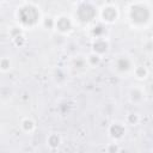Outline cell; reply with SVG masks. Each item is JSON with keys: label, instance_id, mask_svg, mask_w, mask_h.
I'll return each instance as SVG.
<instances>
[{"label": "cell", "instance_id": "6da1fadb", "mask_svg": "<svg viewBox=\"0 0 153 153\" xmlns=\"http://www.w3.org/2000/svg\"><path fill=\"white\" fill-rule=\"evenodd\" d=\"M39 18V11L33 4H25L18 11V19L24 26H35Z\"/></svg>", "mask_w": 153, "mask_h": 153}, {"label": "cell", "instance_id": "7a4b0ae2", "mask_svg": "<svg viewBox=\"0 0 153 153\" xmlns=\"http://www.w3.org/2000/svg\"><path fill=\"white\" fill-rule=\"evenodd\" d=\"M129 18H130V22L135 25H139V26L145 25L149 22L151 11L142 2L133 4L130 6V10H129Z\"/></svg>", "mask_w": 153, "mask_h": 153}, {"label": "cell", "instance_id": "3957f363", "mask_svg": "<svg viewBox=\"0 0 153 153\" xmlns=\"http://www.w3.org/2000/svg\"><path fill=\"white\" fill-rule=\"evenodd\" d=\"M76 17L81 23H90L97 17V8L90 2H81L76 10Z\"/></svg>", "mask_w": 153, "mask_h": 153}, {"label": "cell", "instance_id": "277c9868", "mask_svg": "<svg viewBox=\"0 0 153 153\" xmlns=\"http://www.w3.org/2000/svg\"><path fill=\"white\" fill-rule=\"evenodd\" d=\"M117 16H118V11L112 5H108V6L103 7V10H102V18L105 23L115 22L117 19Z\"/></svg>", "mask_w": 153, "mask_h": 153}, {"label": "cell", "instance_id": "5b68a950", "mask_svg": "<svg viewBox=\"0 0 153 153\" xmlns=\"http://www.w3.org/2000/svg\"><path fill=\"white\" fill-rule=\"evenodd\" d=\"M72 26H73L72 20L68 17H66V16H62V17H60V18H57L55 20V27L61 33H66V32L71 31Z\"/></svg>", "mask_w": 153, "mask_h": 153}, {"label": "cell", "instance_id": "8992f818", "mask_svg": "<svg viewBox=\"0 0 153 153\" xmlns=\"http://www.w3.org/2000/svg\"><path fill=\"white\" fill-rule=\"evenodd\" d=\"M109 49V43L104 39V38H97L93 43H92V50L94 54L97 55H102L105 54Z\"/></svg>", "mask_w": 153, "mask_h": 153}, {"label": "cell", "instance_id": "52a82bcc", "mask_svg": "<svg viewBox=\"0 0 153 153\" xmlns=\"http://www.w3.org/2000/svg\"><path fill=\"white\" fill-rule=\"evenodd\" d=\"M109 134L112 139L115 140H118V139H122L126 134V128L121 124V123H114L110 126L109 128Z\"/></svg>", "mask_w": 153, "mask_h": 153}, {"label": "cell", "instance_id": "ba28073f", "mask_svg": "<svg viewBox=\"0 0 153 153\" xmlns=\"http://www.w3.org/2000/svg\"><path fill=\"white\" fill-rule=\"evenodd\" d=\"M131 68V61L128 57H120L116 61V69L121 73H126Z\"/></svg>", "mask_w": 153, "mask_h": 153}, {"label": "cell", "instance_id": "9c48e42d", "mask_svg": "<svg viewBox=\"0 0 153 153\" xmlns=\"http://www.w3.org/2000/svg\"><path fill=\"white\" fill-rule=\"evenodd\" d=\"M106 33V27L103 24H98L92 29V35L97 38H103V36Z\"/></svg>", "mask_w": 153, "mask_h": 153}, {"label": "cell", "instance_id": "30bf717a", "mask_svg": "<svg viewBox=\"0 0 153 153\" xmlns=\"http://www.w3.org/2000/svg\"><path fill=\"white\" fill-rule=\"evenodd\" d=\"M47 142H48V146L50 148H57L59 145H60V142H61V139H60V136L57 134H50L48 136Z\"/></svg>", "mask_w": 153, "mask_h": 153}, {"label": "cell", "instance_id": "8fae6325", "mask_svg": "<svg viewBox=\"0 0 153 153\" xmlns=\"http://www.w3.org/2000/svg\"><path fill=\"white\" fill-rule=\"evenodd\" d=\"M22 128L25 131H32L35 129V122L30 118H24L22 121Z\"/></svg>", "mask_w": 153, "mask_h": 153}, {"label": "cell", "instance_id": "7c38bea8", "mask_svg": "<svg viewBox=\"0 0 153 153\" xmlns=\"http://www.w3.org/2000/svg\"><path fill=\"white\" fill-rule=\"evenodd\" d=\"M130 99L133 100V102H139V100H141L142 99V92H141V90H139V88H133L131 91H130Z\"/></svg>", "mask_w": 153, "mask_h": 153}, {"label": "cell", "instance_id": "4fadbf2b", "mask_svg": "<svg viewBox=\"0 0 153 153\" xmlns=\"http://www.w3.org/2000/svg\"><path fill=\"white\" fill-rule=\"evenodd\" d=\"M148 74V71L146 69V67L143 66H139L135 68V75L139 78V79H145Z\"/></svg>", "mask_w": 153, "mask_h": 153}, {"label": "cell", "instance_id": "5bb4252c", "mask_svg": "<svg viewBox=\"0 0 153 153\" xmlns=\"http://www.w3.org/2000/svg\"><path fill=\"white\" fill-rule=\"evenodd\" d=\"M87 61H88V63H90L91 66H97V65H99V62H100V56L97 55V54H94V53H92V54L87 57Z\"/></svg>", "mask_w": 153, "mask_h": 153}, {"label": "cell", "instance_id": "9a60e30c", "mask_svg": "<svg viewBox=\"0 0 153 153\" xmlns=\"http://www.w3.org/2000/svg\"><path fill=\"white\" fill-rule=\"evenodd\" d=\"M11 68V61H10V59H7V57H2L1 60H0V69L1 71H8Z\"/></svg>", "mask_w": 153, "mask_h": 153}, {"label": "cell", "instance_id": "2e32d148", "mask_svg": "<svg viewBox=\"0 0 153 153\" xmlns=\"http://www.w3.org/2000/svg\"><path fill=\"white\" fill-rule=\"evenodd\" d=\"M43 25L45 29H54L55 27V20L51 17H47L45 19H43Z\"/></svg>", "mask_w": 153, "mask_h": 153}, {"label": "cell", "instance_id": "e0dca14e", "mask_svg": "<svg viewBox=\"0 0 153 153\" xmlns=\"http://www.w3.org/2000/svg\"><path fill=\"white\" fill-rule=\"evenodd\" d=\"M13 43L17 47H23L25 44V37L23 35H19V36H17V37L13 38Z\"/></svg>", "mask_w": 153, "mask_h": 153}, {"label": "cell", "instance_id": "ac0fdd59", "mask_svg": "<svg viewBox=\"0 0 153 153\" xmlns=\"http://www.w3.org/2000/svg\"><path fill=\"white\" fill-rule=\"evenodd\" d=\"M127 121H128L129 124L135 126V124H137V122H139V116H137L136 114H130V115H128Z\"/></svg>", "mask_w": 153, "mask_h": 153}, {"label": "cell", "instance_id": "d6986e66", "mask_svg": "<svg viewBox=\"0 0 153 153\" xmlns=\"http://www.w3.org/2000/svg\"><path fill=\"white\" fill-rule=\"evenodd\" d=\"M118 151H120V148L116 143H110L108 146V153H118Z\"/></svg>", "mask_w": 153, "mask_h": 153}, {"label": "cell", "instance_id": "ffe728a7", "mask_svg": "<svg viewBox=\"0 0 153 153\" xmlns=\"http://www.w3.org/2000/svg\"><path fill=\"white\" fill-rule=\"evenodd\" d=\"M19 35H23L22 33V30L19 29V27H12L11 29V36L14 38V37H17V36H19Z\"/></svg>", "mask_w": 153, "mask_h": 153}]
</instances>
